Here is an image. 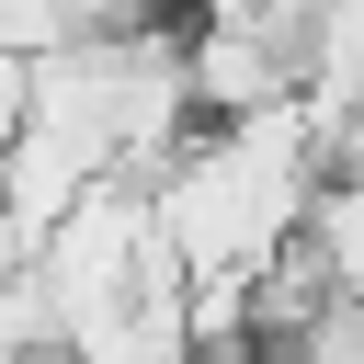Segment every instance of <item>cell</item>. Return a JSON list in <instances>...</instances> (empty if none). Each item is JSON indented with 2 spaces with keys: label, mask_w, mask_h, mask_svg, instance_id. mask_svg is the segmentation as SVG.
Wrapping results in <instances>:
<instances>
[{
  "label": "cell",
  "mask_w": 364,
  "mask_h": 364,
  "mask_svg": "<svg viewBox=\"0 0 364 364\" xmlns=\"http://www.w3.org/2000/svg\"><path fill=\"white\" fill-rule=\"evenodd\" d=\"M0 364H80V353H68V341H46V353H0Z\"/></svg>",
  "instance_id": "277c9868"
},
{
  "label": "cell",
  "mask_w": 364,
  "mask_h": 364,
  "mask_svg": "<svg viewBox=\"0 0 364 364\" xmlns=\"http://www.w3.org/2000/svg\"><path fill=\"white\" fill-rule=\"evenodd\" d=\"M34 273H46V318H57V341H80V330L114 318L125 296L171 284V250H159L148 182H102L91 205H68V216L34 239Z\"/></svg>",
  "instance_id": "6da1fadb"
},
{
  "label": "cell",
  "mask_w": 364,
  "mask_h": 364,
  "mask_svg": "<svg viewBox=\"0 0 364 364\" xmlns=\"http://www.w3.org/2000/svg\"><path fill=\"white\" fill-rule=\"evenodd\" d=\"M68 353H80V364H205V330H193L182 273H171V284H148V296H125L114 318H91Z\"/></svg>",
  "instance_id": "7a4b0ae2"
},
{
  "label": "cell",
  "mask_w": 364,
  "mask_h": 364,
  "mask_svg": "<svg viewBox=\"0 0 364 364\" xmlns=\"http://www.w3.org/2000/svg\"><path fill=\"white\" fill-rule=\"evenodd\" d=\"M296 250H307V273H318L330 296H364V171H330V182L307 193Z\"/></svg>",
  "instance_id": "3957f363"
}]
</instances>
